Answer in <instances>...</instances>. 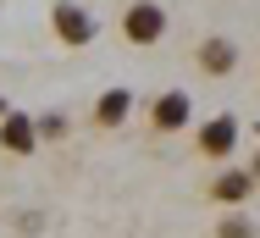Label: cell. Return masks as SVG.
<instances>
[{"label":"cell","instance_id":"12","mask_svg":"<svg viewBox=\"0 0 260 238\" xmlns=\"http://www.w3.org/2000/svg\"><path fill=\"white\" fill-rule=\"evenodd\" d=\"M244 172L255 177V189H260V150H255V155H249V166H244Z\"/></svg>","mask_w":260,"mask_h":238},{"label":"cell","instance_id":"7","mask_svg":"<svg viewBox=\"0 0 260 238\" xmlns=\"http://www.w3.org/2000/svg\"><path fill=\"white\" fill-rule=\"evenodd\" d=\"M0 150L6 155H34L39 150V128H34L28 111H6L0 116Z\"/></svg>","mask_w":260,"mask_h":238},{"label":"cell","instance_id":"2","mask_svg":"<svg viewBox=\"0 0 260 238\" xmlns=\"http://www.w3.org/2000/svg\"><path fill=\"white\" fill-rule=\"evenodd\" d=\"M50 34H55V45L83 50V45H94L100 22H94L89 6H78V0H55V6H50Z\"/></svg>","mask_w":260,"mask_h":238},{"label":"cell","instance_id":"3","mask_svg":"<svg viewBox=\"0 0 260 238\" xmlns=\"http://www.w3.org/2000/svg\"><path fill=\"white\" fill-rule=\"evenodd\" d=\"M144 116H150V133H160V139L166 133H188L194 128V100L183 95V89H160Z\"/></svg>","mask_w":260,"mask_h":238},{"label":"cell","instance_id":"6","mask_svg":"<svg viewBox=\"0 0 260 238\" xmlns=\"http://www.w3.org/2000/svg\"><path fill=\"white\" fill-rule=\"evenodd\" d=\"M194 67H200L205 78H233V72H238V45L221 39V34H210V39H200V50H194Z\"/></svg>","mask_w":260,"mask_h":238},{"label":"cell","instance_id":"15","mask_svg":"<svg viewBox=\"0 0 260 238\" xmlns=\"http://www.w3.org/2000/svg\"><path fill=\"white\" fill-rule=\"evenodd\" d=\"M255 78H260V67H255Z\"/></svg>","mask_w":260,"mask_h":238},{"label":"cell","instance_id":"14","mask_svg":"<svg viewBox=\"0 0 260 238\" xmlns=\"http://www.w3.org/2000/svg\"><path fill=\"white\" fill-rule=\"evenodd\" d=\"M249 133H260V122H255V128H249Z\"/></svg>","mask_w":260,"mask_h":238},{"label":"cell","instance_id":"11","mask_svg":"<svg viewBox=\"0 0 260 238\" xmlns=\"http://www.w3.org/2000/svg\"><path fill=\"white\" fill-rule=\"evenodd\" d=\"M11 233L39 238V233H45V216H39V211H17V216H11Z\"/></svg>","mask_w":260,"mask_h":238},{"label":"cell","instance_id":"10","mask_svg":"<svg viewBox=\"0 0 260 238\" xmlns=\"http://www.w3.org/2000/svg\"><path fill=\"white\" fill-rule=\"evenodd\" d=\"M34 128H39V144L67 139V116H61V111H45V116H34Z\"/></svg>","mask_w":260,"mask_h":238},{"label":"cell","instance_id":"8","mask_svg":"<svg viewBox=\"0 0 260 238\" xmlns=\"http://www.w3.org/2000/svg\"><path fill=\"white\" fill-rule=\"evenodd\" d=\"M127 116H133V89H100L94 111H89V122H94L100 133H116Z\"/></svg>","mask_w":260,"mask_h":238},{"label":"cell","instance_id":"4","mask_svg":"<svg viewBox=\"0 0 260 238\" xmlns=\"http://www.w3.org/2000/svg\"><path fill=\"white\" fill-rule=\"evenodd\" d=\"M249 194H255V177H249L244 166H221L216 177H205V199L221 205V211H244Z\"/></svg>","mask_w":260,"mask_h":238},{"label":"cell","instance_id":"1","mask_svg":"<svg viewBox=\"0 0 260 238\" xmlns=\"http://www.w3.org/2000/svg\"><path fill=\"white\" fill-rule=\"evenodd\" d=\"M116 34L127 39V45L150 50L166 39V11H160V0H127L122 6V17H116Z\"/></svg>","mask_w":260,"mask_h":238},{"label":"cell","instance_id":"5","mask_svg":"<svg viewBox=\"0 0 260 238\" xmlns=\"http://www.w3.org/2000/svg\"><path fill=\"white\" fill-rule=\"evenodd\" d=\"M238 116H227V111H216V116H205V128L194 133V150L205 155V161H227L233 150H238Z\"/></svg>","mask_w":260,"mask_h":238},{"label":"cell","instance_id":"9","mask_svg":"<svg viewBox=\"0 0 260 238\" xmlns=\"http://www.w3.org/2000/svg\"><path fill=\"white\" fill-rule=\"evenodd\" d=\"M210 238H260V227L249 222V211H221L216 227H210Z\"/></svg>","mask_w":260,"mask_h":238},{"label":"cell","instance_id":"13","mask_svg":"<svg viewBox=\"0 0 260 238\" xmlns=\"http://www.w3.org/2000/svg\"><path fill=\"white\" fill-rule=\"evenodd\" d=\"M6 111H11V105H6V95H0V116H6Z\"/></svg>","mask_w":260,"mask_h":238}]
</instances>
